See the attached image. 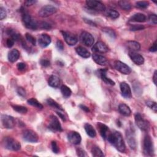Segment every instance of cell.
I'll list each match as a JSON object with an SVG mask.
<instances>
[{
    "instance_id": "cell-18",
    "label": "cell",
    "mask_w": 157,
    "mask_h": 157,
    "mask_svg": "<svg viewBox=\"0 0 157 157\" xmlns=\"http://www.w3.org/2000/svg\"><path fill=\"white\" fill-rule=\"evenodd\" d=\"M129 56L131 60L136 65H141L144 64V57L139 54L136 53L135 52H132L129 51Z\"/></svg>"
},
{
    "instance_id": "cell-35",
    "label": "cell",
    "mask_w": 157,
    "mask_h": 157,
    "mask_svg": "<svg viewBox=\"0 0 157 157\" xmlns=\"http://www.w3.org/2000/svg\"><path fill=\"white\" fill-rule=\"evenodd\" d=\"M61 92L63 95L64 97L68 98L71 95L72 91L71 90L66 86H62L61 87Z\"/></svg>"
},
{
    "instance_id": "cell-58",
    "label": "cell",
    "mask_w": 157,
    "mask_h": 157,
    "mask_svg": "<svg viewBox=\"0 0 157 157\" xmlns=\"http://www.w3.org/2000/svg\"><path fill=\"white\" fill-rule=\"evenodd\" d=\"M156 73H157V71H156V70H155V72H154L153 77V82L155 85H156V80H157V76H156L157 74Z\"/></svg>"
},
{
    "instance_id": "cell-1",
    "label": "cell",
    "mask_w": 157,
    "mask_h": 157,
    "mask_svg": "<svg viewBox=\"0 0 157 157\" xmlns=\"http://www.w3.org/2000/svg\"><path fill=\"white\" fill-rule=\"evenodd\" d=\"M110 144L114 146L119 152L124 153L126 150V146L122 134L118 131H114L108 135L106 139Z\"/></svg>"
},
{
    "instance_id": "cell-16",
    "label": "cell",
    "mask_w": 157,
    "mask_h": 157,
    "mask_svg": "<svg viewBox=\"0 0 157 157\" xmlns=\"http://www.w3.org/2000/svg\"><path fill=\"white\" fill-rule=\"evenodd\" d=\"M92 51H93V52L104 54V53H106L108 52L109 48L106 45L105 43L100 41V42H96L93 45V47L92 48Z\"/></svg>"
},
{
    "instance_id": "cell-13",
    "label": "cell",
    "mask_w": 157,
    "mask_h": 157,
    "mask_svg": "<svg viewBox=\"0 0 157 157\" xmlns=\"http://www.w3.org/2000/svg\"><path fill=\"white\" fill-rule=\"evenodd\" d=\"M114 67L118 71L124 74L128 75L131 72V69L130 67L120 61H115L114 62Z\"/></svg>"
},
{
    "instance_id": "cell-28",
    "label": "cell",
    "mask_w": 157,
    "mask_h": 157,
    "mask_svg": "<svg viewBox=\"0 0 157 157\" xmlns=\"http://www.w3.org/2000/svg\"><path fill=\"white\" fill-rule=\"evenodd\" d=\"M84 128L87 132V134L92 138H94L96 136V132L92 125L89 124H86L84 125Z\"/></svg>"
},
{
    "instance_id": "cell-42",
    "label": "cell",
    "mask_w": 157,
    "mask_h": 157,
    "mask_svg": "<svg viewBox=\"0 0 157 157\" xmlns=\"http://www.w3.org/2000/svg\"><path fill=\"white\" fill-rule=\"evenodd\" d=\"M136 6L140 8H147L149 6V3L147 1H138L136 3Z\"/></svg>"
},
{
    "instance_id": "cell-4",
    "label": "cell",
    "mask_w": 157,
    "mask_h": 157,
    "mask_svg": "<svg viewBox=\"0 0 157 157\" xmlns=\"http://www.w3.org/2000/svg\"><path fill=\"white\" fill-rule=\"evenodd\" d=\"M22 21L27 28L36 30L38 28V22L33 19L30 15L27 13H23L22 15Z\"/></svg>"
},
{
    "instance_id": "cell-32",
    "label": "cell",
    "mask_w": 157,
    "mask_h": 157,
    "mask_svg": "<svg viewBox=\"0 0 157 157\" xmlns=\"http://www.w3.org/2000/svg\"><path fill=\"white\" fill-rule=\"evenodd\" d=\"M133 90L135 92V93L137 96H140L142 93V89L139 84L137 81H135L133 82Z\"/></svg>"
},
{
    "instance_id": "cell-56",
    "label": "cell",
    "mask_w": 157,
    "mask_h": 157,
    "mask_svg": "<svg viewBox=\"0 0 157 157\" xmlns=\"http://www.w3.org/2000/svg\"><path fill=\"white\" fill-rule=\"evenodd\" d=\"M79 106H80V107L84 111H86V112H88L90 111L89 108L88 107L86 106H84V105H80Z\"/></svg>"
},
{
    "instance_id": "cell-6",
    "label": "cell",
    "mask_w": 157,
    "mask_h": 157,
    "mask_svg": "<svg viewBox=\"0 0 157 157\" xmlns=\"http://www.w3.org/2000/svg\"><path fill=\"white\" fill-rule=\"evenodd\" d=\"M1 121L3 126L6 129H12L16 125V120L12 116L2 114L1 116Z\"/></svg>"
},
{
    "instance_id": "cell-34",
    "label": "cell",
    "mask_w": 157,
    "mask_h": 157,
    "mask_svg": "<svg viewBox=\"0 0 157 157\" xmlns=\"http://www.w3.org/2000/svg\"><path fill=\"white\" fill-rule=\"evenodd\" d=\"M120 7L125 10H129L131 9V4L127 1H118Z\"/></svg>"
},
{
    "instance_id": "cell-38",
    "label": "cell",
    "mask_w": 157,
    "mask_h": 157,
    "mask_svg": "<svg viewBox=\"0 0 157 157\" xmlns=\"http://www.w3.org/2000/svg\"><path fill=\"white\" fill-rule=\"evenodd\" d=\"M103 31L106 34H107L109 36H111V37L113 39H115L116 38V33L114 31V30H113L112 29L106 27V28H103Z\"/></svg>"
},
{
    "instance_id": "cell-5",
    "label": "cell",
    "mask_w": 157,
    "mask_h": 157,
    "mask_svg": "<svg viewBox=\"0 0 157 157\" xmlns=\"http://www.w3.org/2000/svg\"><path fill=\"white\" fill-rule=\"evenodd\" d=\"M135 122L137 126L142 131H147L150 128V124L147 120H145L141 114L136 113L135 116Z\"/></svg>"
},
{
    "instance_id": "cell-29",
    "label": "cell",
    "mask_w": 157,
    "mask_h": 157,
    "mask_svg": "<svg viewBox=\"0 0 157 157\" xmlns=\"http://www.w3.org/2000/svg\"><path fill=\"white\" fill-rule=\"evenodd\" d=\"M48 83H49V85L51 87L54 88H57L60 86V79L57 76L52 75L49 77Z\"/></svg>"
},
{
    "instance_id": "cell-31",
    "label": "cell",
    "mask_w": 157,
    "mask_h": 157,
    "mask_svg": "<svg viewBox=\"0 0 157 157\" xmlns=\"http://www.w3.org/2000/svg\"><path fill=\"white\" fill-rule=\"evenodd\" d=\"M27 103L28 104L33 106V107H35L36 108L38 109H42L43 108V106L35 98H30L29 99L28 101H27Z\"/></svg>"
},
{
    "instance_id": "cell-49",
    "label": "cell",
    "mask_w": 157,
    "mask_h": 157,
    "mask_svg": "<svg viewBox=\"0 0 157 157\" xmlns=\"http://www.w3.org/2000/svg\"><path fill=\"white\" fill-rule=\"evenodd\" d=\"M17 92L18 94L20 95V96H22V97H25V96H26V91L22 87L18 88Z\"/></svg>"
},
{
    "instance_id": "cell-53",
    "label": "cell",
    "mask_w": 157,
    "mask_h": 157,
    "mask_svg": "<svg viewBox=\"0 0 157 157\" xmlns=\"http://www.w3.org/2000/svg\"><path fill=\"white\" fill-rule=\"evenodd\" d=\"M36 2H37V1H35V0H28V1H25V3H24V4H25V6H31L33 4H34Z\"/></svg>"
},
{
    "instance_id": "cell-7",
    "label": "cell",
    "mask_w": 157,
    "mask_h": 157,
    "mask_svg": "<svg viewBox=\"0 0 157 157\" xmlns=\"http://www.w3.org/2000/svg\"><path fill=\"white\" fill-rule=\"evenodd\" d=\"M57 9L52 5H46L43 6L39 11V16L41 17H47L55 14Z\"/></svg>"
},
{
    "instance_id": "cell-10",
    "label": "cell",
    "mask_w": 157,
    "mask_h": 157,
    "mask_svg": "<svg viewBox=\"0 0 157 157\" xmlns=\"http://www.w3.org/2000/svg\"><path fill=\"white\" fill-rule=\"evenodd\" d=\"M87 7L93 10L96 11H104L106 7L104 4L101 1H95V0H88L86 1Z\"/></svg>"
},
{
    "instance_id": "cell-2",
    "label": "cell",
    "mask_w": 157,
    "mask_h": 157,
    "mask_svg": "<svg viewBox=\"0 0 157 157\" xmlns=\"http://www.w3.org/2000/svg\"><path fill=\"white\" fill-rule=\"evenodd\" d=\"M3 145L4 148L13 151H18L21 149L20 143L11 137L4 138L3 140Z\"/></svg>"
},
{
    "instance_id": "cell-48",
    "label": "cell",
    "mask_w": 157,
    "mask_h": 157,
    "mask_svg": "<svg viewBox=\"0 0 157 157\" xmlns=\"http://www.w3.org/2000/svg\"><path fill=\"white\" fill-rule=\"evenodd\" d=\"M149 21L152 23H153L154 25H156L157 23V17L156 15L155 14H151L149 16Z\"/></svg>"
},
{
    "instance_id": "cell-9",
    "label": "cell",
    "mask_w": 157,
    "mask_h": 157,
    "mask_svg": "<svg viewBox=\"0 0 157 157\" xmlns=\"http://www.w3.org/2000/svg\"><path fill=\"white\" fill-rule=\"evenodd\" d=\"M23 139L26 141L35 143L37 142L39 139L38 135L36 134V132L31 129H27L23 132Z\"/></svg>"
},
{
    "instance_id": "cell-20",
    "label": "cell",
    "mask_w": 157,
    "mask_h": 157,
    "mask_svg": "<svg viewBox=\"0 0 157 157\" xmlns=\"http://www.w3.org/2000/svg\"><path fill=\"white\" fill-rule=\"evenodd\" d=\"M93 59L95 63L101 66H106L108 63L107 58L99 54H93Z\"/></svg>"
},
{
    "instance_id": "cell-12",
    "label": "cell",
    "mask_w": 157,
    "mask_h": 157,
    "mask_svg": "<svg viewBox=\"0 0 157 157\" xmlns=\"http://www.w3.org/2000/svg\"><path fill=\"white\" fill-rule=\"evenodd\" d=\"M126 138L131 149L135 150L137 147V144L134 132L130 129L127 130L126 131Z\"/></svg>"
},
{
    "instance_id": "cell-41",
    "label": "cell",
    "mask_w": 157,
    "mask_h": 157,
    "mask_svg": "<svg viewBox=\"0 0 157 157\" xmlns=\"http://www.w3.org/2000/svg\"><path fill=\"white\" fill-rule=\"evenodd\" d=\"M145 28L144 26L142 25H132L129 27V30L132 31H140L142 30Z\"/></svg>"
},
{
    "instance_id": "cell-33",
    "label": "cell",
    "mask_w": 157,
    "mask_h": 157,
    "mask_svg": "<svg viewBox=\"0 0 157 157\" xmlns=\"http://www.w3.org/2000/svg\"><path fill=\"white\" fill-rule=\"evenodd\" d=\"M13 107L14 109L20 113V114H25L28 112V109L26 107H24L22 106H19V105H14V106H12Z\"/></svg>"
},
{
    "instance_id": "cell-47",
    "label": "cell",
    "mask_w": 157,
    "mask_h": 157,
    "mask_svg": "<svg viewBox=\"0 0 157 157\" xmlns=\"http://www.w3.org/2000/svg\"><path fill=\"white\" fill-rule=\"evenodd\" d=\"M40 63L42 66H44V67H47V66H50L51 65V62L49 60H47V59H42L41 60V61H40Z\"/></svg>"
},
{
    "instance_id": "cell-30",
    "label": "cell",
    "mask_w": 157,
    "mask_h": 157,
    "mask_svg": "<svg viewBox=\"0 0 157 157\" xmlns=\"http://www.w3.org/2000/svg\"><path fill=\"white\" fill-rule=\"evenodd\" d=\"M92 153L93 156L95 157H103L104 155L103 151L98 147V146H93L92 149Z\"/></svg>"
},
{
    "instance_id": "cell-14",
    "label": "cell",
    "mask_w": 157,
    "mask_h": 157,
    "mask_svg": "<svg viewBox=\"0 0 157 157\" xmlns=\"http://www.w3.org/2000/svg\"><path fill=\"white\" fill-rule=\"evenodd\" d=\"M62 34L65 41L69 45L73 46L77 43L78 39L75 34L68 31H62Z\"/></svg>"
},
{
    "instance_id": "cell-11",
    "label": "cell",
    "mask_w": 157,
    "mask_h": 157,
    "mask_svg": "<svg viewBox=\"0 0 157 157\" xmlns=\"http://www.w3.org/2000/svg\"><path fill=\"white\" fill-rule=\"evenodd\" d=\"M49 128L53 131H62L63 129L58 118L54 115H51L49 119Z\"/></svg>"
},
{
    "instance_id": "cell-45",
    "label": "cell",
    "mask_w": 157,
    "mask_h": 157,
    "mask_svg": "<svg viewBox=\"0 0 157 157\" xmlns=\"http://www.w3.org/2000/svg\"><path fill=\"white\" fill-rule=\"evenodd\" d=\"M40 27L42 29H44V30H50L51 29L52 27L51 25H50L49 23H48L45 22H43L41 23V25H40Z\"/></svg>"
},
{
    "instance_id": "cell-8",
    "label": "cell",
    "mask_w": 157,
    "mask_h": 157,
    "mask_svg": "<svg viewBox=\"0 0 157 157\" xmlns=\"http://www.w3.org/2000/svg\"><path fill=\"white\" fill-rule=\"evenodd\" d=\"M80 41L85 45L87 47H91L94 44V38L93 36L89 32L83 31L80 36Z\"/></svg>"
},
{
    "instance_id": "cell-24",
    "label": "cell",
    "mask_w": 157,
    "mask_h": 157,
    "mask_svg": "<svg viewBox=\"0 0 157 157\" xmlns=\"http://www.w3.org/2000/svg\"><path fill=\"white\" fill-rule=\"evenodd\" d=\"M98 128L100 131V135H101L103 138H104V139H106L108 135L109 134V128L106 125L99 122L98 123Z\"/></svg>"
},
{
    "instance_id": "cell-25",
    "label": "cell",
    "mask_w": 157,
    "mask_h": 157,
    "mask_svg": "<svg viewBox=\"0 0 157 157\" xmlns=\"http://www.w3.org/2000/svg\"><path fill=\"white\" fill-rule=\"evenodd\" d=\"M126 46L130 51L132 52H137L141 49V45L139 42L134 41H128L126 44Z\"/></svg>"
},
{
    "instance_id": "cell-36",
    "label": "cell",
    "mask_w": 157,
    "mask_h": 157,
    "mask_svg": "<svg viewBox=\"0 0 157 157\" xmlns=\"http://www.w3.org/2000/svg\"><path fill=\"white\" fill-rule=\"evenodd\" d=\"M47 103L49 106H51L54 108L58 109H59V110L62 111V109L61 106H60L55 100H52V98H48L47 100Z\"/></svg>"
},
{
    "instance_id": "cell-54",
    "label": "cell",
    "mask_w": 157,
    "mask_h": 157,
    "mask_svg": "<svg viewBox=\"0 0 157 157\" xmlns=\"http://www.w3.org/2000/svg\"><path fill=\"white\" fill-rule=\"evenodd\" d=\"M157 51V47H156V41H155V42L152 44V47H150L149 51L151 52H155Z\"/></svg>"
},
{
    "instance_id": "cell-44",
    "label": "cell",
    "mask_w": 157,
    "mask_h": 157,
    "mask_svg": "<svg viewBox=\"0 0 157 157\" xmlns=\"http://www.w3.org/2000/svg\"><path fill=\"white\" fill-rule=\"evenodd\" d=\"M6 16H7V13L5 9L3 7H0V19L3 20L6 17Z\"/></svg>"
},
{
    "instance_id": "cell-43",
    "label": "cell",
    "mask_w": 157,
    "mask_h": 157,
    "mask_svg": "<svg viewBox=\"0 0 157 157\" xmlns=\"http://www.w3.org/2000/svg\"><path fill=\"white\" fill-rule=\"evenodd\" d=\"M51 147H52V151L55 153H58L60 151L59 147L58 146V145L57 144V142L55 141H52L51 143Z\"/></svg>"
},
{
    "instance_id": "cell-40",
    "label": "cell",
    "mask_w": 157,
    "mask_h": 157,
    "mask_svg": "<svg viewBox=\"0 0 157 157\" xmlns=\"http://www.w3.org/2000/svg\"><path fill=\"white\" fill-rule=\"evenodd\" d=\"M25 38L27 39V41L28 42H30L32 45H36V39L33 37L32 35H31L30 34L27 33L25 34Z\"/></svg>"
},
{
    "instance_id": "cell-17",
    "label": "cell",
    "mask_w": 157,
    "mask_h": 157,
    "mask_svg": "<svg viewBox=\"0 0 157 157\" xmlns=\"http://www.w3.org/2000/svg\"><path fill=\"white\" fill-rule=\"evenodd\" d=\"M51 41L52 39L51 36L47 34H41L38 38V43L42 48L47 47L48 45H49L51 43Z\"/></svg>"
},
{
    "instance_id": "cell-57",
    "label": "cell",
    "mask_w": 157,
    "mask_h": 157,
    "mask_svg": "<svg viewBox=\"0 0 157 157\" xmlns=\"http://www.w3.org/2000/svg\"><path fill=\"white\" fill-rule=\"evenodd\" d=\"M57 114L60 116V117L63 120V121H66V117H65V116L64 115V114H63V113H62V112H60V111H59V112H57Z\"/></svg>"
},
{
    "instance_id": "cell-52",
    "label": "cell",
    "mask_w": 157,
    "mask_h": 157,
    "mask_svg": "<svg viewBox=\"0 0 157 157\" xmlns=\"http://www.w3.org/2000/svg\"><path fill=\"white\" fill-rule=\"evenodd\" d=\"M14 40L12 38H9L6 41V45L9 48H10L13 47L14 44Z\"/></svg>"
},
{
    "instance_id": "cell-46",
    "label": "cell",
    "mask_w": 157,
    "mask_h": 157,
    "mask_svg": "<svg viewBox=\"0 0 157 157\" xmlns=\"http://www.w3.org/2000/svg\"><path fill=\"white\" fill-rule=\"evenodd\" d=\"M17 67L18 69L20 71H25L27 68V65L25 63H19L17 65Z\"/></svg>"
},
{
    "instance_id": "cell-27",
    "label": "cell",
    "mask_w": 157,
    "mask_h": 157,
    "mask_svg": "<svg viewBox=\"0 0 157 157\" xmlns=\"http://www.w3.org/2000/svg\"><path fill=\"white\" fill-rule=\"evenodd\" d=\"M146 20H147L146 17L144 14H141V13H137V14H135V15L132 16L130 18L129 21L130 22H134L142 23V22H146Z\"/></svg>"
},
{
    "instance_id": "cell-37",
    "label": "cell",
    "mask_w": 157,
    "mask_h": 157,
    "mask_svg": "<svg viewBox=\"0 0 157 157\" xmlns=\"http://www.w3.org/2000/svg\"><path fill=\"white\" fill-rule=\"evenodd\" d=\"M107 16L112 19H116L119 17L120 14L117 10L114 9H109L107 11Z\"/></svg>"
},
{
    "instance_id": "cell-19",
    "label": "cell",
    "mask_w": 157,
    "mask_h": 157,
    "mask_svg": "<svg viewBox=\"0 0 157 157\" xmlns=\"http://www.w3.org/2000/svg\"><path fill=\"white\" fill-rule=\"evenodd\" d=\"M120 90H121L122 94L124 98L126 99L131 98L132 93L128 83H126V82H122L120 83Z\"/></svg>"
},
{
    "instance_id": "cell-26",
    "label": "cell",
    "mask_w": 157,
    "mask_h": 157,
    "mask_svg": "<svg viewBox=\"0 0 157 157\" xmlns=\"http://www.w3.org/2000/svg\"><path fill=\"white\" fill-rule=\"evenodd\" d=\"M76 51L77 54L82 58H88L90 57V52L88 50H87L86 48H84L83 47L81 46L77 47L76 49Z\"/></svg>"
},
{
    "instance_id": "cell-51",
    "label": "cell",
    "mask_w": 157,
    "mask_h": 157,
    "mask_svg": "<svg viewBox=\"0 0 157 157\" xmlns=\"http://www.w3.org/2000/svg\"><path fill=\"white\" fill-rule=\"evenodd\" d=\"M56 45H57V47L58 48V49L60 50V51H63L64 49V45H63V43L62 42V41H57V44H56Z\"/></svg>"
},
{
    "instance_id": "cell-15",
    "label": "cell",
    "mask_w": 157,
    "mask_h": 157,
    "mask_svg": "<svg viewBox=\"0 0 157 157\" xmlns=\"http://www.w3.org/2000/svg\"><path fill=\"white\" fill-rule=\"evenodd\" d=\"M68 138L69 141L74 145H79L80 144L82 141V138L79 132L76 131H71L68 135Z\"/></svg>"
},
{
    "instance_id": "cell-50",
    "label": "cell",
    "mask_w": 157,
    "mask_h": 157,
    "mask_svg": "<svg viewBox=\"0 0 157 157\" xmlns=\"http://www.w3.org/2000/svg\"><path fill=\"white\" fill-rule=\"evenodd\" d=\"M77 155L79 156H87V154L83 149L79 148L77 149Z\"/></svg>"
},
{
    "instance_id": "cell-39",
    "label": "cell",
    "mask_w": 157,
    "mask_h": 157,
    "mask_svg": "<svg viewBox=\"0 0 157 157\" xmlns=\"http://www.w3.org/2000/svg\"><path fill=\"white\" fill-rule=\"evenodd\" d=\"M146 105L150 107L151 109H152L155 112H156L157 111V106H156V103L155 101H147L146 102Z\"/></svg>"
},
{
    "instance_id": "cell-3",
    "label": "cell",
    "mask_w": 157,
    "mask_h": 157,
    "mask_svg": "<svg viewBox=\"0 0 157 157\" xmlns=\"http://www.w3.org/2000/svg\"><path fill=\"white\" fill-rule=\"evenodd\" d=\"M143 152L147 156H152L154 153L153 144L151 137L146 135L144 137L143 141Z\"/></svg>"
},
{
    "instance_id": "cell-23",
    "label": "cell",
    "mask_w": 157,
    "mask_h": 157,
    "mask_svg": "<svg viewBox=\"0 0 157 157\" xmlns=\"http://www.w3.org/2000/svg\"><path fill=\"white\" fill-rule=\"evenodd\" d=\"M118 111L120 114L126 117H129L131 114V111L129 106H128L126 104L124 103L120 104L119 105Z\"/></svg>"
},
{
    "instance_id": "cell-55",
    "label": "cell",
    "mask_w": 157,
    "mask_h": 157,
    "mask_svg": "<svg viewBox=\"0 0 157 157\" xmlns=\"http://www.w3.org/2000/svg\"><path fill=\"white\" fill-rule=\"evenodd\" d=\"M84 21H85V22H86V23H88L89 25H92V26H94V27H96V23H94L93 22H92V20H89V19H84Z\"/></svg>"
},
{
    "instance_id": "cell-22",
    "label": "cell",
    "mask_w": 157,
    "mask_h": 157,
    "mask_svg": "<svg viewBox=\"0 0 157 157\" xmlns=\"http://www.w3.org/2000/svg\"><path fill=\"white\" fill-rule=\"evenodd\" d=\"M19 57L20 52L16 49H12L8 54V60L11 63H14L17 61V60L19 58Z\"/></svg>"
},
{
    "instance_id": "cell-21",
    "label": "cell",
    "mask_w": 157,
    "mask_h": 157,
    "mask_svg": "<svg viewBox=\"0 0 157 157\" xmlns=\"http://www.w3.org/2000/svg\"><path fill=\"white\" fill-rule=\"evenodd\" d=\"M107 69H100L98 71V74L100 77L101 78V79L107 84H109L111 86H114L115 82L111 80V79L108 78L106 76V73H107Z\"/></svg>"
}]
</instances>
